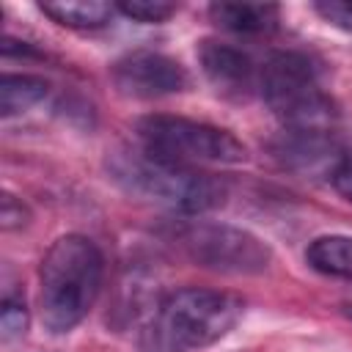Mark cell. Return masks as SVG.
<instances>
[{"label":"cell","mask_w":352,"mask_h":352,"mask_svg":"<svg viewBox=\"0 0 352 352\" xmlns=\"http://www.w3.org/2000/svg\"><path fill=\"white\" fill-rule=\"evenodd\" d=\"M344 154L333 129H283L275 143V157L286 168L308 176H333Z\"/></svg>","instance_id":"cell-9"},{"label":"cell","mask_w":352,"mask_h":352,"mask_svg":"<svg viewBox=\"0 0 352 352\" xmlns=\"http://www.w3.org/2000/svg\"><path fill=\"white\" fill-rule=\"evenodd\" d=\"M314 11L324 22L352 33V0H319V3H314Z\"/></svg>","instance_id":"cell-16"},{"label":"cell","mask_w":352,"mask_h":352,"mask_svg":"<svg viewBox=\"0 0 352 352\" xmlns=\"http://www.w3.org/2000/svg\"><path fill=\"white\" fill-rule=\"evenodd\" d=\"M116 11H121L124 16H129L135 22L157 25V22H165L168 16L176 14V3H168V0H121L116 6Z\"/></svg>","instance_id":"cell-14"},{"label":"cell","mask_w":352,"mask_h":352,"mask_svg":"<svg viewBox=\"0 0 352 352\" xmlns=\"http://www.w3.org/2000/svg\"><path fill=\"white\" fill-rule=\"evenodd\" d=\"M113 179L132 195L148 198L184 214H201L226 201V184L192 165L162 160L151 151H116L110 160Z\"/></svg>","instance_id":"cell-2"},{"label":"cell","mask_w":352,"mask_h":352,"mask_svg":"<svg viewBox=\"0 0 352 352\" xmlns=\"http://www.w3.org/2000/svg\"><path fill=\"white\" fill-rule=\"evenodd\" d=\"M258 91L283 129H333L338 110L324 94L316 63L302 52H275L261 66Z\"/></svg>","instance_id":"cell-4"},{"label":"cell","mask_w":352,"mask_h":352,"mask_svg":"<svg viewBox=\"0 0 352 352\" xmlns=\"http://www.w3.org/2000/svg\"><path fill=\"white\" fill-rule=\"evenodd\" d=\"M305 261L311 270L322 275L352 283V236L344 234L316 236L305 250Z\"/></svg>","instance_id":"cell-12"},{"label":"cell","mask_w":352,"mask_h":352,"mask_svg":"<svg viewBox=\"0 0 352 352\" xmlns=\"http://www.w3.org/2000/svg\"><path fill=\"white\" fill-rule=\"evenodd\" d=\"M38 11L63 28L96 30L110 22L116 6L99 3V0H44L38 3Z\"/></svg>","instance_id":"cell-11"},{"label":"cell","mask_w":352,"mask_h":352,"mask_svg":"<svg viewBox=\"0 0 352 352\" xmlns=\"http://www.w3.org/2000/svg\"><path fill=\"white\" fill-rule=\"evenodd\" d=\"M104 258L94 239L66 234L52 242L38 270V311L52 333H69L94 308L102 289Z\"/></svg>","instance_id":"cell-1"},{"label":"cell","mask_w":352,"mask_h":352,"mask_svg":"<svg viewBox=\"0 0 352 352\" xmlns=\"http://www.w3.org/2000/svg\"><path fill=\"white\" fill-rule=\"evenodd\" d=\"M113 82L126 96L160 99V96L184 91L190 85V74L176 58L151 52V50H140V52L124 55L113 66Z\"/></svg>","instance_id":"cell-7"},{"label":"cell","mask_w":352,"mask_h":352,"mask_svg":"<svg viewBox=\"0 0 352 352\" xmlns=\"http://www.w3.org/2000/svg\"><path fill=\"white\" fill-rule=\"evenodd\" d=\"M28 209L19 198H14L11 192H3V201H0V223L6 231H14V228H22L28 223Z\"/></svg>","instance_id":"cell-17"},{"label":"cell","mask_w":352,"mask_h":352,"mask_svg":"<svg viewBox=\"0 0 352 352\" xmlns=\"http://www.w3.org/2000/svg\"><path fill=\"white\" fill-rule=\"evenodd\" d=\"M198 60H201V69H204L206 80L223 96H228V99H248L253 91H258L261 69L239 47L206 38L198 47Z\"/></svg>","instance_id":"cell-8"},{"label":"cell","mask_w":352,"mask_h":352,"mask_svg":"<svg viewBox=\"0 0 352 352\" xmlns=\"http://www.w3.org/2000/svg\"><path fill=\"white\" fill-rule=\"evenodd\" d=\"M242 300L228 292L187 286L168 294L148 327L146 346L151 352H192L220 341L242 316Z\"/></svg>","instance_id":"cell-3"},{"label":"cell","mask_w":352,"mask_h":352,"mask_svg":"<svg viewBox=\"0 0 352 352\" xmlns=\"http://www.w3.org/2000/svg\"><path fill=\"white\" fill-rule=\"evenodd\" d=\"M50 85L36 74H3L0 80V116L11 118L44 102Z\"/></svg>","instance_id":"cell-13"},{"label":"cell","mask_w":352,"mask_h":352,"mask_svg":"<svg viewBox=\"0 0 352 352\" xmlns=\"http://www.w3.org/2000/svg\"><path fill=\"white\" fill-rule=\"evenodd\" d=\"M184 250L195 264L228 275H258L272 261L270 248L256 234L223 223L190 228L184 236Z\"/></svg>","instance_id":"cell-6"},{"label":"cell","mask_w":352,"mask_h":352,"mask_svg":"<svg viewBox=\"0 0 352 352\" xmlns=\"http://www.w3.org/2000/svg\"><path fill=\"white\" fill-rule=\"evenodd\" d=\"M138 140L146 151L179 165H234L248 157L245 146L228 132L206 121L182 116H146L138 121Z\"/></svg>","instance_id":"cell-5"},{"label":"cell","mask_w":352,"mask_h":352,"mask_svg":"<svg viewBox=\"0 0 352 352\" xmlns=\"http://www.w3.org/2000/svg\"><path fill=\"white\" fill-rule=\"evenodd\" d=\"M25 330H28V308H25V300L6 297L3 300V311H0V333H3V341H14V338L25 336Z\"/></svg>","instance_id":"cell-15"},{"label":"cell","mask_w":352,"mask_h":352,"mask_svg":"<svg viewBox=\"0 0 352 352\" xmlns=\"http://www.w3.org/2000/svg\"><path fill=\"white\" fill-rule=\"evenodd\" d=\"M209 19L231 33H270L278 28L280 8L275 3H248V0H220L209 6Z\"/></svg>","instance_id":"cell-10"},{"label":"cell","mask_w":352,"mask_h":352,"mask_svg":"<svg viewBox=\"0 0 352 352\" xmlns=\"http://www.w3.org/2000/svg\"><path fill=\"white\" fill-rule=\"evenodd\" d=\"M330 182H333V187L338 190V195H344V198L352 204V151L344 154V160L338 162V168H336L333 176H330Z\"/></svg>","instance_id":"cell-18"}]
</instances>
